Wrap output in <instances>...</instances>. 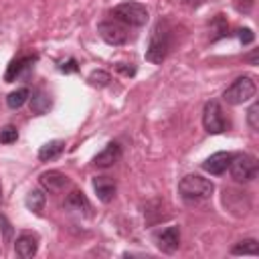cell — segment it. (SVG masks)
Wrapping results in <instances>:
<instances>
[{"mask_svg":"<svg viewBox=\"0 0 259 259\" xmlns=\"http://www.w3.org/2000/svg\"><path fill=\"white\" fill-rule=\"evenodd\" d=\"M212 192H214V184L208 178L200 176V174H186L178 182V194L186 202L206 200V198H210Z\"/></svg>","mask_w":259,"mask_h":259,"instance_id":"6da1fadb","label":"cell"},{"mask_svg":"<svg viewBox=\"0 0 259 259\" xmlns=\"http://www.w3.org/2000/svg\"><path fill=\"white\" fill-rule=\"evenodd\" d=\"M170 42H172V34H170L168 24L164 20L156 22V26L152 28V34H150L148 49H146V61L160 65L170 51Z\"/></svg>","mask_w":259,"mask_h":259,"instance_id":"7a4b0ae2","label":"cell"},{"mask_svg":"<svg viewBox=\"0 0 259 259\" xmlns=\"http://www.w3.org/2000/svg\"><path fill=\"white\" fill-rule=\"evenodd\" d=\"M111 16L127 26H144L148 22V8L140 2H121L117 6H113Z\"/></svg>","mask_w":259,"mask_h":259,"instance_id":"3957f363","label":"cell"},{"mask_svg":"<svg viewBox=\"0 0 259 259\" xmlns=\"http://www.w3.org/2000/svg\"><path fill=\"white\" fill-rule=\"evenodd\" d=\"M257 93V85L253 81V77L249 75H243L239 79H235L223 93V99L229 103V105H241L249 99H253Z\"/></svg>","mask_w":259,"mask_h":259,"instance_id":"277c9868","label":"cell"},{"mask_svg":"<svg viewBox=\"0 0 259 259\" xmlns=\"http://www.w3.org/2000/svg\"><path fill=\"white\" fill-rule=\"evenodd\" d=\"M229 170L235 182H251L257 176L259 164H257V158L251 154H233L229 162Z\"/></svg>","mask_w":259,"mask_h":259,"instance_id":"5b68a950","label":"cell"},{"mask_svg":"<svg viewBox=\"0 0 259 259\" xmlns=\"http://www.w3.org/2000/svg\"><path fill=\"white\" fill-rule=\"evenodd\" d=\"M202 125L208 134H223L227 130V119L223 115V109L219 105V101H206L204 109H202Z\"/></svg>","mask_w":259,"mask_h":259,"instance_id":"8992f818","label":"cell"},{"mask_svg":"<svg viewBox=\"0 0 259 259\" xmlns=\"http://www.w3.org/2000/svg\"><path fill=\"white\" fill-rule=\"evenodd\" d=\"M97 32H99V36L107 45H113V47L125 45L127 38H130L127 28L121 22H117V20H103V22H99L97 24Z\"/></svg>","mask_w":259,"mask_h":259,"instance_id":"52a82bcc","label":"cell"},{"mask_svg":"<svg viewBox=\"0 0 259 259\" xmlns=\"http://www.w3.org/2000/svg\"><path fill=\"white\" fill-rule=\"evenodd\" d=\"M156 245L162 253H174L180 245V229L176 225L166 227L164 231H160L156 235Z\"/></svg>","mask_w":259,"mask_h":259,"instance_id":"ba28073f","label":"cell"},{"mask_svg":"<svg viewBox=\"0 0 259 259\" xmlns=\"http://www.w3.org/2000/svg\"><path fill=\"white\" fill-rule=\"evenodd\" d=\"M14 251H16V255L22 257V259L34 257L36 251H38V237L32 235V233H22V235H18L16 241H14Z\"/></svg>","mask_w":259,"mask_h":259,"instance_id":"9c48e42d","label":"cell"},{"mask_svg":"<svg viewBox=\"0 0 259 259\" xmlns=\"http://www.w3.org/2000/svg\"><path fill=\"white\" fill-rule=\"evenodd\" d=\"M119 158H121V146H119L117 142H109V144L93 158V164H95L97 168H109V166H113Z\"/></svg>","mask_w":259,"mask_h":259,"instance_id":"30bf717a","label":"cell"},{"mask_svg":"<svg viewBox=\"0 0 259 259\" xmlns=\"http://www.w3.org/2000/svg\"><path fill=\"white\" fill-rule=\"evenodd\" d=\"M38 182L49 192H61L69 184V178L63 172H59V170H49V172H42L38 176Z\"/></svg>","mask_w":259,"mask_h":259,"instance_id":"8fae6325","label":"cell"},{"mask_svg":"<svg viewBox=\"0 0 259 259\" xmlns=\"http://www.w3.org/2000/svg\"><path fill=\"white\" fill-rule=\"evenodd\" d=\"M93 190L101 202H111L115 192H117V184L109 176H95L93 178Z\"/></svg>","mask_w":259,"mask_h":259,"instance_id":"7c38bea8","label":"cell"},{"mask_svg":"<svg viewBox=\"0 0 259 259\" xmlns=\"http://www.w3.org/2000/svg\"><path fill=\"white\" fill-rule=\"evenodd\" d=\"M231 158H233V154H231V152H217V154L208 156V158L202 162V168H204L208 174L219 176V174H223V172L229 168Z\"/></svg>","mask_w":259,"mask_h":259,"instance_id":"4fadbf2b","label":"cell"},{"mask_svg":"<svg viewBox=\"0 0 259 259\" xmlns=\"http://www.w3.org/2000/svg\"><path fill=\"white\" fill-rule=\"evenodd\" d=\"M65 208H67V210H73V212H81V214H85V217L91 214V204H89L87 196H85L83 192H79V190H73L71 194H67V198H65Z\"/></svg>","mask_w":259,"mask_h":259,"instance_id":"5bb4252c","label":"cell"},{"mask_svg":"<svg viewBox=\"0 0 259 259\" xmlns=\"http://www.w3.org/2000/svg\"><path fill=\"white\" fill-rule=\"evenodd\" d=\"M34 61H36V55H26V57H18V59H14V61L8 65L6 73H4V81H6V83L14 81L16 77H20V75H22V71H24V69L32 67V63H34Z\"/></svg>","mask_w":259,"mask_h":259,"instance_id":"9a60e30c","label":"cell"},{"mask_svg":"<svg viewBox=\"0 0 259 259\" xmlns=\"http://www.w3.org/2000/svg\"><path fill=\"white\" fill-rule=\"evenodd\" d=\"M63 150H65V142H63V140H51V142H47L45 146H40V150H38V160H40V162L55 160V158L61 156Z\"/></svg>","mask_w":259,"mask_h":259,"instance_id":"2e32d148","label":"cell"},{"mask_svg":"<svg viewBox=\"0 0 259 259\" xmlns=\"http://www.w3.org/2000/svg\"><path fill=\"white\" fill-rule=\"evenodd\" d=\"M49 107H51V99H49L47 93L36 91V93L30 97V109H32V113H36V115H45V113L49 111Z\"/></svg>","mask_w":259,"mask_h":259,"instance_id":"e0dca14e","label":"cell"},{"mask_svg":"<svg viewBox=\"0 0 259 259\" xmlns=\"http://www.w3.org/2000/svg\"><path fill=\"white\" fill-rule=\"evenodd\" d=\"M231 253L233 255H259V243L257 239H243L231 249Z\"/></svg>","mask_w":259,"mask_h":259,"instance_id":"ac0fdd59","label":"cell"},{"mask_svg":"<svg viewBox=\"0 0 259 259\" xmlns=\"http://www.w3.org/2000/svg\"><path fill=\"white\" fill-rule=\"evenodd\" d=\"M26 206H28V210H32V212H40L42 210V206H45V202H47V196H45V192L42 190H30L28 194H26Z\"/></svg>","mask_w":259,"mask_h":259,"instance_id":"d6986e66","label":"cell"},{"mask_svg":"<svg viewBox=\"0 0 259 259\" xmlns=\"http://www.w3.org/2000/svg\"><path fill=\"white\" fill-rule=\"evenodd\" d=\"M28 95H30V91H28L26 87H20V89H16V91L8 93L6 103H8V107H10V109H18V107H22V105L26 103Z\"/></svg>","mask_w":259,"mask_h":259,"instance_id":"ffe728a7","label":"cell"},{"mask_svg":"<svg viewBox=\"0 0 259 259\" xmlns=\"http://www.w3.org/2000/svg\"><path fill=\"white\" fill-rule=\"evenodd\" d=\"M18 140V130L14 125H6L0 130V144H12Z\"/></svg>","mask_w":259,"mask_h":259,"instance_id":"44dd1931","label":"cell"},{"mask_svg":"<svg viewBox=\"0 0 259 259\" xmlns=\"http://www.w3.org/2000/svg\"><path fill=\"white\" fill-rule=\"evenodd\" d=\"M247 123L251 130H259V103L255 101L247 111Z\"/></svg>","mask_w":259,"mask_h":259,"instance_id":"7402d4cb","label":"cell"},{"mask_svg":"<svg viewBox=\"0 0 259 259\" xmlns=\"http://www.w3.org/2000/svg\"><path fill=\"white\" fill-rule=\"evenodd\" d=\"M89 81L93 83V85H99V87H105L109 81H111V77H109V73H105V71H93L91 75H89Z\"/></svg>","mask_w":259,"mask_h":259,"instance_id":"603a6c76","label":"cell"},{"mask_svg":"<svg viewBox=\"0 0 259 259\" xmlns=\"http://www.w3.org/2000/svg\"><path fill=\"white\" fill-rule=\"evenodd\" d=\"M212 24L217 26V36H214L212 40H217V38H221V36H225V34H227V22H225L223 14H219V16L212 20Z\"/></svg>","mask_w":259,"mask_h":259,"instance_id":"cb8c5ba5","label":"cell"},{"mask_svg":"<svg viewBox=\"0 0 259 259\" xmlns=\"http://www.w3.org/2000/svg\"><path fill=\"white\" fill-rule=\"evenodd\" d=\"M0 229H2V233H4V241L8 243V241L12 239V225L8 223V219H6L4 214H0Z\"/></svg>","mask_w":259,"mask_h":259,"instance_id":"d4e9b609","label":"cell"},{"mask_svg":"<svg viewBox=\"0 0 259 259\" xmlns=\"http://www.w3.org/2000/svg\"><path fill=\"white\" fill-rule=\"evenodd\" d=\"M239 40H241L243 45H251V42L255 40L253 30H251V28H241V30H239Z\"/></svg>","mask_w":259,"mask_h":259,"instance_id":"484cf974","label":"cell"},{"mask_svg":"<svg viewBox=\"0 0 259 259\" xmlns=\"http://www.w3.org/2000/svg\"><path fill=\"white\" fill-rule=\"evenodd\" d=\"M59 69H61L63 73H75L79 67H77V61H75V59H69V61H67V63H63Z\"/></svg>","mask_w":259,"mask_h":259,"instance_id":"4316f807","label":"cell"},{"mask_svg":"<svg viewBox=\"0 0 259 259\" xmlns=\"http://www.w3.org/2000/svg\"><path fill=\"white\" fill-rule=\"evenodd\" d=\"M117 71H121L123 75H134V73H136V67H127V65H123V63H119V65H117Z\"/></svg>","mask_w":259,"mask_h":259,"instance_id":"83f0119b","label":"cell"},{"mask_svg":"<svg viewBox=\"0 0 259 259\" xmlns=\"http://www.w3.org/2000/svg\"><path fill=\"white\" fill-rule=\"evenodd\" d=\"M180 2H182V4H186V6H190V8H198L204 0H180Z\"/></svg>","mask_w":259,"mask_h":259,"instance_id":"f1b7e54d","label":"cell"}]
</instances>
